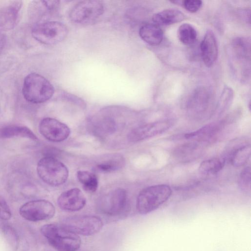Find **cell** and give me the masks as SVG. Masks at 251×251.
Here are the masks:
<instances>
[{"label": "cell", "mask_w": 251, "mask_h": 251, "mask_svg": "<svg viewBox=\"0 0 251 251\" xmlns=\"http://www.w3.org/2000/svg\"><path fill=\"white\" fill-rule=\"evenodd\" d=\"M39 130L46 139L53 142H60L66 140L71 132L66 124L49 117L44 118L41 121Z\"/></svg>", "instance_id": "cell-11"}, {"label": "cell", "mask_w": 251, "mask_h": 251, "mask_svg": "<svg viewBox=\"0 0 251 251\" xmlns=\"http://www.w3.org/2000/svg\"><path fill=\"white\" fill-rule=\"evenodd\" d=\"M127 202L126 191L119 188L113 190L101 199L99 209L105 215L117 216L126 210Z\"/></svg>", "instance_id": "cell-9"}, {"label": "cell", "mask_w": 251, "mask_h": 251, "mask_svg": "<svg viewBox=\"0 0 251 251\" xmlns=\"http://www.w3.org/2000/svg\"><path fill=\"white\" fill-rule=\"evenodd\" d=\"M104 5L99 0H83L75 5L69 12L71 21L75 24L86 25L93 23L102 15Z\"/></svg>", "instance_id": "cell-7"}, {"label": "cell", "mask_w": 251, "mask_h": 251, "mask_svg": "<svg viewBox=\"0 0 251 251\" xmlns=\"http://www.w3.org/2000/svg\"><path fill=\"white\" fill-rule=\"evenodd\" d=\"M139 34L144 41L153 46L160 44L163 38L162 30L154 24L143 25L140 28Z\"/></svg>", "instance_id": "cell-16"}, {"label": "cell", "mask_w": 251, "mask_h": 251, "mask_svg": "<svg viewBox=\"0 0 251 251\" xmlns=\"http://www.w3.org/2000/svg\"><path fill=\"white\" fill-rule=\"evenodd\" d=\"M14 137L26 138L33 141L38 140L36 135L26 126L10 125L0 129V138H10Z\"/></svg>", "instance_id": "cell-18"}, {"label": "cell", "mask_w": 251, "mask_h": 251, "mask_svg": "<svg viewBox=\"0 0 251 251\" xmlns=\"http://www.w3.org/2000/svg\"><path fill=\"white\" fill-rule=\"evenodd\" d=\"M202 4V1L200 0H185L182 2L184 8L192 13L198 11L201 7Z\"/></svg>", "instance_id": "cell-29"}, {"label": "cell", "mask_w": 251, "mask_h": 251, "mask_svg": "<svg viewBox=\"0 0 251 251\" xmlns=\"http://www.w3.org/2000/svg\"><path fill=\"white\" fill-rule=\"evenodd\" d=\"M61 225L77 235L91 236L100 232L103 227V223L98 216L83 215L65 218Z\"/></svg>", "instance_id": "cell-6"}, {"label": "cell", "mask_w": 251, "mask_h": 251, "mask_svg": "<svg viewBox=\"0 0 251 251\" xmlns=\"http://www.w3.org/2000/svg\"><path fill=\"white\" fill-rule=\"evenodd\" d=\"M40 231L50 245L58 251H77L80 247V237L61 225L46 224Z\"/></svg>", "instance_id": "cell-1"}, {"label": "cell", "mask_w": 251, "mask_h": 251, "mask_svg": "<svg viewBox=\"0 0 251 251\" xmlns=\"http://www.w3.org/2000/svg\"><path fill=\"white\" fill-rule=\"evenodd\" d=\"M22 92L24 98L27 101L33 103H41L52 97L54 89L44 76L32 73L25 78Z\"/></svg>", "instance_id": "cell-2"}, {"label": "cell", "mask_w": 251, "mask_h": 251, "mask_svg": "<svg viewBox=\"0 0 251 251\" xmlns=\"http://www.w3.org/2000/svg\"><path fill=\"white\" fill-rule=\"evenodd\" d=\"M201 57L207 67L212 66L217 59L218 48L213 32L208 30L205 33L201 45Z\"/></svg>", "instance_id": "cell-15"}, {"label": "cell", "mask_w": 251, "mask_h": 251, "mask_svg": "<svg viewBox=\"0 0 251 251\" xmlns=\"http://www.w3.org/2000/svg\"><path fill=\"white\" fill-rule=\"evenodd\" d=\"M6 43V38L3 34L0 31V52H1L4 48Z\"/></svg>", "instance_id": "cell-30"}, {"label": "cell", "mask_w": 251, "mask_h": 251, "mask_svg": "<svg viewBox=\"0 0 251 251\" xmlns=\"http://www.w3.org/2000/svg\"><path fill=\"white\" fill-rule=\"evenodd\" d=\"M12 216L11 211L4 198L0 195V219L7 220Z\"/></svg>", "instance_id": "cell-28"}, {"label": "cell", "mask_w": 251, "mask_h": 251, "mask_svg": "<svg viewBox=\"0 0 251 251\" xmlns=\"http://www.w3.org/2000/svg\"><path fill=\"white\" fill-rule=\"evenodd\" d=\"M238 185L241 190L250 193L251 188V170L250 166L244 168L241 172L238 178Z\"/></svg>", "instance_id": "cell-26"}, {"label": "cell", "mask_w": 251, "mask_h": 251, "mask_svg": "<svg viewBox=\"0 0 251 251\" xmlns=\"http://www.w3.org/2000/svg\"><path fill=\"white\" fill-rule=\"evenodd\" d=\"M172 193L171 188L166 184L147 187L141 191L137 196L136 209L142 215L151 213L165 202Z\"/></svg>", "instance_id": "cell-3"}, {"label": "cell", "mask_w": 251, "mask_h": 251, "mask_svg": "<svg viewBox=\"0 0 251 251\" xmlns=\"http://www.w3.org/2000/svg\"><path fill=\"white\" fill-rule=\"evenodd\" d=\"M20 215L31 222L45 221L52 218L55 213V208L50 201L37 200L24 204L19 209Z\"/></svg>", "instance_id": "cell-8"}, {"label": "cell", "mask_w": 251, "mask_h": 251, "mask_svg": "<svg viewBox=\"0 0 251 251\" xmlns=\"http://www.w3.org/2000/svg\"><path fill=\"white\" fill-rule=\"evenodd\" d=\"M4 232L8 242L13 249L16 250L18 245L19 238L15 231L11 227L6 226L4 228Z\"/></svg>", "instance_id": "cell-27"}, {"label": "cell", "mask_w": 251, "mask_h": 251, "mask_svg": "<svg viewBox=\"0 0 251 251\" xmlns=\"http://www.w3.org/2000/svg\"><path fill=\"white\" fill-rule=\"evenodd\" d=\"M60 209L66 211H77L86 205V199L82 192L78 188H72L61 193L57 199Z\"/></svg>", "instance_id": "cell-12"}, {"label": "cell", "mask_w": 251, "mask_h": 251, "mask_svg": "<svg viewBox=\"0 0 251 251\" xmlns=\"http://www.w3.org/2000/svg\"><path fill=\"white\" fill-rule=\"evenodd\" d=\"M174 123L172 120H163L146 124L132 129L127 137L131 142H139L162 134L168 130Z\"/></svg>", "instance_id": "cell-10"}, {"label": "cell", "mask_w": 251, "mask_h": 251, "mask_svg": "<svg viewBox=\"0 0 251 251\" xmlns=\"http://www.w3.org/2000/svg\"><path fill=\"white\" fill-rule=\"evenodd\" d=\"M125 160L120 155H112L107 159L102 160L96 165V169L100 172H110L117 170L123 167Z\"/></svg>", "instance_id": "cell-22"}, {"label": "cell", "mask_w": 251, "mask_h": 251, "mask_svg": "<svg viewBox=\"0 0 251 251\" xmlns=\"http://www.w3.org/2000/svg\"><path fill=\"white\" fill-rule=\"evenodd\" d=\"M185 19V15L177 9H168L154 14L152 21L157 25H166L179 23Z\"/></svg>", "instance_id": "cell-17"}, {"label": "cell", "mask_w": 251, "mask_h": 251, "mask_svg": "<svg viewBox=\"0 0 251 251\" xmlns=\"http://www.w3.org/2000/svg\"><path fill=\"white\" fill-rule=\"evenodd\" d=\"M233 95L232 88L228 86L224 88L216 109L219 117L224 114L229 109L233 100Z\"/></svg>", "instance_id": "cell-23"}, {"label": "cell", "mask_w": 251, "mask_h": 251, "mask_svg": "<svg viewBox=\"0 0 251 251\" xmlns=\"http://www.w3.org/2000/svg\"><path fill=\"white\" fill-rule=\"evenodd\" d=\"M76 176L86 191L90 193L96 191L98 187V180L95 174L87 171H78Z\"/></svg>", "instance_id": "cell-20"}, {"label": "cell", "mask_w": 251, "mask_h": 251, "mask_svg": "<svg viewBox=\"0 0 251 251\" xmlns=\"http://www.w3.org/2000/svg\"><path fill=\"white\" fill-rule=\"evenodd\" d=\"M233 46L237 53L242 58H248L250 56V41L247 38L238 37L233 42Z\"/></svg>", "instance_id": "cell-25"}, {"label": "cell", "mask_w": 251, "mask_h": 251, "mask_svg": "<svg viewBox=\"0 0 251 251\" xmlns=\"http://www.w3.org/2000/svg\"><path fill=\"white\" fill-rule=\"evenodd\" d=\"M251 154L250 144L244 142L235 140L231 143L227 153L224 157L226 161L228 158L230 163L235 167L244 165L249 160Z\"/></svg>", "instance_id": "cell-14"}, {"label": "cell", "mask_w": 251, "mask_h": 251, "mask_svg": "<svg viewBox=\"0 0 251 251\" xmlns=\"http://www.w3.org/2000/svg\"><path fill=\"white\" fill-rule=\"evenodd\" d=\"M197 32L190 24L185 23L180 25L177 30L179 40L184 45H191L197 39Z\"/></svg>", "instance_id": "cell-21"}, {"label": "cell", "mask_w": 251, "mask_h": 251, "mask_svg": "<svg viewBox=\"0 0 251 251\" xmlns=\"http://www.w3.org/2000/svg\"><path fill=\"white\" fill-rule=\"evenodd\" d=\"M22 1H12L0 8V31L13 29L19 21Z\"/></svg>", "instance_id": "cell-13"}, {"label": "cell", "mask_w": 251, "mask_h": 251, "mask_svg": "<svg viewBox=\"0 0 251 251\" xmlns=\"http://www.w3.org/2000/svg\"><path fill=\"white\" fill-rule=\"evenodd\" d=\"M68 29L63 23L54 21L37 23L31 34L38 42L46 45H54L63 41L67 36Z\"/></svg>", "instance_id": "cell-5"}, {"label": "cell", "mask_w": 251, "mask_h": 251, "mask_svg": "<svg viewBox=\"0 0 251 251\" xmlns=\"http://www.w3.org/2000/svg\"><path fill=\"white\" fill-rule=\"evenodd\" d=\"M37 172L44 182L52 186L64 184L69 176L67 167L51 156H46L38 161Z\"/></svg>", "instance_id": "cell-4"}, {"label": "cell", "mask_w": 251, "mask_h": 251, "mask_svg": "<svg viewBox=\"0 0 251 251\" xmlns=\"http://www.w3.org/2000/svg\"><path fill=\"white\" fill-rule=\"evenodd\" d=\"M226 162V160L224 157L207 159L201 163L199 171L204 175L216 174L222 170Z\"/></svg>", "instance_id": "cell-19"}, {"label": "cell", "mask_w": 251, "mask_h": 251, "mask_svg": "<svg viewBox=\"0 0 251 251\" xmlns=\"http://www.w3.org/2000/svg\"><path fill=\"white\" fill-rule=\"evenodd\" d=\"M94 129L95 133L103 136L114 132L116 129V125L111 119L104 118L95 124Z\"/></svg>", "instance_id": "cell-24"}]
</instances>
